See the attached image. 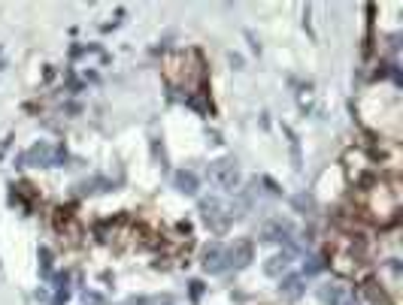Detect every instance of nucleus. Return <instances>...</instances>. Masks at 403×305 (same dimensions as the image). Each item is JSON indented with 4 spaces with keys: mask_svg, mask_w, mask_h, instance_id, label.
<instances>
[{
    "mask_svg": "<svg viewBox=\"0 0 403 305\" xmlns=\"http://www.w3.org/2000/svg\"><path fill=\"white\" fill-rule=\"evenodd\" d=\"M200 218H203V224H206L212 233H225V230H228V224H231L228 209L221 206V200H218V197L200 200Z\"/></svg>",
    "mask_w": 403,
    "mask_h": 305,
    "instance_id": "nucleus-1",
    "label": "nucleus"
},
{
    "mask_svg": "<svg viewBox=\"0 0 403 305\" xmlns=\"http://www.w3.org/2000/svg\"><path fill=\"white\" fill-rule=\"evenodd\" d=\"M209 172H212V178H215L225 191H234V188H237V181H240V169H237V160H234V157L215 160Z\"/></svg>",
    "mask_w": 403,
    "mask_h": 305,
    "instance_id": "nucleus-2",
    "label": "nucleus"
},
{
    "mask_svg": "<svg viewBox=\"0 0 403 305\" xmlns=\"http://www.w3.org/2000/svg\"><path fill=\"white\" fill-rule=\"evenodd\" d=\"M319 299H322L325 305H355L352 290H349V287H343V284H337V281L322 284V287H319Z\"/></svg>",
    "mask_w": 403,
    "mask_h": 305,
    "instance_id": "nucleus-3",
    "label": "nucleus"
},
{
    "mask_svg": "<svg viewBox=\"0 0 403 305\" xmlns=\"http://www.w3.org/2000/svg\"><path fill=\"white\" fill-rule=\"evenodd\" d=\"M203 269H206L209 275H221L225 269H231V266H228V248L218 245V242H212V245L203 251Z\"/></svg>",
    "mask_w": 403,
    "mask_h": 305,
    "instance_id": "nucleus-4",
    "label": "nucleus"
},
{
    "mask_svg": "<svg viewBox=\"0 0 403 305\" xmlns=\"http://www.w3.org/2000/svg\"><path fill=\"white\" fill-rule=\"evenodd\" d=\"M18 163H30V166H55V145H49V142H36L27 154L18 157Z\"/></svg>",
    "mask_w": 403,
    "mask_h": 305,
    "instance_id": "nucleus-5",
    "label": "nucleus"
},
{
    "mask_svg": "<svg viewBox=\"0 0 403 305\" xmlns=\"http://www.w3.org/2000/svg\"><path fill=\"white\" fill-rule=\"evenodd\" d=\"M252 242L249 239H243V242H237L234 248H228V266H234V269H243V266H249L252 263Z\"/></svg>",
    "mask_w": 403,
    "mask_h": 305,
    "instance_id": "nucleus-6",
    "label": "nucleus"
},
{
    "mask_svg": "<svg viewBox=\"0 0 403 305\" xmlns=\"http://www.w3.org/2000/svg\"><path fill=\"white\" fill-rule=\"evenodd\" d=\"M303 278L300 275H288L282 284H279V296H285V299H300L303 296Z\"/></svg>",
    "mask_w": 403,
    "mask_h": 305,
    "instance_id": "nucleus-7",
    "label": "nucleus"
},
{
    "mask_svg": "<svg viewBox=\"0 0 403 305\" xmlns=\"http://www.w3.org/2000/svg\"><path fill=\"white\" fill-rule=\"evenodd\" d=\"M173 181H176V188H179L182 194H197V188H200V178H197L191 169H179Z\"/></svg>",
    "mask_w": 403,
    "mask_h": 305,
    "instance_id": "nucleus-8",
    "label": "nucleus"
},
{
    "mask_svg": "<svg viewBox=\"0 0 403 305\" xmlns=\"http://www.w3.org/2000/svg\"><path fill=\"white\" fill-rule=\"evenodd\" d=\"M288 263H291V254H288V251H285V254H273V257L267 260V266H264V272L276 278V275H282V272L288 269Z\"/></svg>",
    "mask_w": 403,
    "mask_h": 305,
    "instance_id": "nucleus-9",
    "label": "nucleus"
},
{
    "mask_svg": "<svg viewBox=\"0 0 403 305\" xmlns=\"http://www.w3.org/2000/svg\"><path fill=\"white\" fill-rule=\"evenodd\" d=\"M291 206H294L297 212H312V209H316V203H312L309 194H297V197H291Z\"/></svg>",
    "mask_w": 403,
    "mask_h": 305,
    "instance_id": "nucleus-10",
    "label": "nucleus"
},
{
    "mask_svg": "<svg viewBox=\"0 0 403 305\" xmlns=\"http://www.w3.org/2000/svg\"><path fill=\"white\" fill-rule=\"evenodd\" d=\"M288 133V139H291V160H294V169H303V160H300V142H297V136L291 133V130H285Z\"/></svg>",
    "mask_w": 403,
    "mask_h": 305,
    "instance_id": "nucleus-11",
    "label": "nucleus"
},
{
    "mask_svg": "<svg viewBox=\"0 0 403 305\" xmlns=\"http://www.w3.org/2000/svg\"><path fill=\"white\" fill-rule=\"evenodd\" d=\"M82 302H85V305H106L100 296H97V293H85V296H82Z\"/></svg>",
    "mask_w": 403,
    "mask_h": 305,
    "instance_id": "nucleus-12",
    "label": "nucleus"
},
{
    "mask_svg": "<svg viewBox=\"0 0 403 305\" xmlns=\"http://www.w3.org/2000/svg\"><path fill=\"white\" fill-rule=\"evenodd\" d=\"M322 266H325V263H322L319 257H312V260H309V266H306V275H312V272H319Z\"/></svg>",
    "mask_w": 403,
    "mask_h": 305,
    "instance_id": "nucleus-13",
    "label": "nucleus"
},
{
    "mask_svg": "<svg viewBox=\"0 0 403 305\" xmlns=\"http://www.w3.org/2000/svg\"><path fill=\"white\" fill-rule=\"evenodd\" d=\"M188 287H191V299H200V293H203V284H200V281H191Z\"/></svg>",
    "mask_w": 403,
    "mask_h": 305,
    "instance_id": "nucleus-14",
    "label": "nucleus"
},
{
    "mask_svg": "<svg viewBox=\"0 0 403 305\" xmlns=\"http://www.w3.org/2000/svg\"><path fill=\"white\" fill-rule=\"evenodd\" d=\"M228 60H231V67H237V70H240V67H243V64H246V60H243V57H240V54H234V51H231V54H228Z\"/></svg>",
    "mask_w": 403,
    "mask_h": 305,
    "instance_id": "nucleus-15",
    "label": "nucleus"
}]
</instances>
